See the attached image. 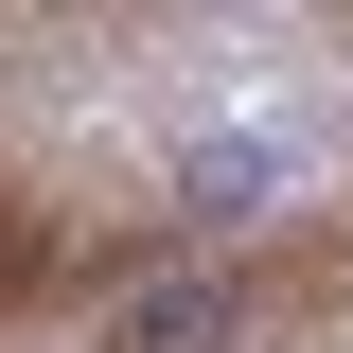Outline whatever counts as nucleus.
Returning a JSON list of instances; mask_svg holds the SVG:
<instances>
[{
	"label": "nucleus",
	"mask_w": 353,
	"mask_h": 353,
	"mask_svg": "<svg viewBox=\"0 0 353 353\" xmlns=\"http://www.w3.org/2000/svg\"><path fill=\"white\" fill-rule=\"evenodd\" d=\"M353 159V36H141V18H18L0 36V318L106 301L194 230L283 212Z\"/></svg>",
	"instance_id": "f257e3e1"
}]
</instances>
